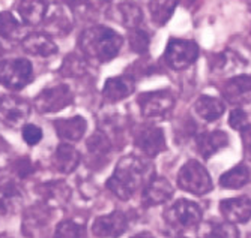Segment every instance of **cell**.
Masks as SVG:
<instances>
[{
  "instance_id": "f35d334b",
  "label": "cell",
  "mask_w": 251,
  "mask_h": 238,
  "mask_svg": "<svg viewBox=\"0 0 251 238\" xmlns=\"http://www.w3.org/2000/svg\"><path fill=\"white\" fill-rule=\"evenodd\" d=\"M241 136H242V142H244L245 153L251 157V126H250V125L241 130Z\"/></svg>"
},
{
  "instance_id": "60d3db41",
  "label": "cell",
  "mask_w": 251,
  "mask_h": 238,
  "mask_svg": "<svg viewBox=\"0 0 251 238\" xmlns=\"http://www.w3.org/2000/svg\"><path fill=\"white\" fill-rule=\"evenodd\" d=\"M2 54H3V50H2V45H0V57H2Z\"/></svg>"
},
{
  "instance_id": "277c9868",
  "label": "cell",
  "mask_w": 251,
  "mask_h": 238,
  "mask_svg": "<svg viewBox=\"0 0 251 238\" xmlns=\"http://www.w3.org/2000/svg\"><path fill=\"white\" fill-rule=\"evenodd\" d=\"M177 186L193 195H206L212 189V180L200 162L188 160L177 173Z\"/></svg>"
},
{
  "instance_id": "e575fe53",
  "label": "cell",
  "mask_w": 251,
  "mask_h": 238,
  "mask_svg": "<svg viewBox=\"0 0 251 238\" xmlns=\"http://www.w3.org/2000/svg\"><path fill=\"white\" fill-rule=\"evenodd\" d=\"M84 62L81 57H77L74 54L68 56L62 65V69L60 72L65 75V77H77V75H81L84 72Z\"/></svg>"
},
{
  "instance_id": "74e56055",
  "label": "cell",
  "mask_w": 251,
  "mask_h": 238,
  "mask_svg": "<svg viewBox=\"0 0 251 238\" xmlns=\"http://www.w3.org/2000/svg\"><path fill=\"white\" fill-rule=\"evenodd\" d=\"M15 168H17L20 177H27L33 171V166L29 159H20L15 165Z\"/></svg>"
},
{
  "instance_id": "ba28073f",
  "label": "cell",
  "mask_w": 251,
  "mask_h": 238,
  "mask_svg": "<svg viewBox=\"0 0 251 238\" xmlns=\"http://www.w3.org/2000/svg\"><path fill=\"white\" fill-rule=\"evenodd\" d=\"M137 104L140 112L146 118H163L175 107V98L169 90H155L142 93Z\"/></svg>"
},
{
  "instance_id": "5bb4252c",
  "label": "cell",
  "mask_w": 251,
  "mask_h": 238,
  "mask_svg": "<svg viewBox=\"0 0 251 238\" xmlns=\"http://www.w3.org/2000/svg\"><path fill=\"white\" fill-rule=\"evenodd\" d=\"M135 90V81L131 75H121L108 78L102 88V96L108 102H121Z\"/></svg>"
},
{
  "instance_id": "4dcf8cb0",
  "label": "cell",
  "mask_w": 251,
  "mask_h": 238,
  "mask_svg": "<svg viewBox=\"0 0 251 238\" xmlns=\"http://www.w3.org/2000/svg\"><path fill=\"white\" fill-rule=\"evenodd\" d=\"M87 150H89L90 156H94L97 159L107 156L108 151H110V139H108V136L105 133H102V132L94 133L87 139Z\"/></svg>"
},
{
  "instance_id": "4316f807",
  "label": "cell",
  "mask_w": 251,
  "mask_h": 238,
  "mask_svg": "<svg viewBox=\"0 0 251 238\" xmlns=\"http://www.w3.org/2000/svg\"><path fill=\"white\" fill-rule=\"evenodd\" d=\"M23 202V195L15 184H5L0 187V213L12 214L15 213Z\"/></svg>"
},
{
  "instance_id": "603a6c76",
  "label": "cell",
  "mask_w": 251,
  "mask_h": 238,
  "mask_svg": "<svg viewBox=\"0 0 251 238\" xmlns=\"http://www.w3.org/2000/svg\"><path fill=\"white\" fill-rule=\"evenodd\" d=\"M113 11H115V20L119 21L124 27L129 30L139 29V26L143 21V12L135 3L122 2L113 8Z\"/></svg>"
},
{
  "instance_id": "3957f363",
  "label": "cell",
  "mask_w": 251,
  "mask_h": 238,
  "mask_svg": "<svg viewBox=\"0 0 251 238\" xmlns=\"http://www.w3.org/2000/svg\"><path fill=\"white\" fill-rule=\"evenodd\" d=\"M203 211L197 202L177 199L164 211V220L173 231H185L201 222Z\"/></svg>"
},
{
  "instance_id": "1f68e13d",
  "label": "cell",
  "mask_w": 251,
  "mask_h": 238,
  "mask_svg": "<svg viewBox=\"0 0 251 238\" xmlns=\"http://www.w3.org/2000/svg\"><path fill=\"white\" fill-rule=\"evenodd\" d=\"M49 225V217H47V210L42 208H30L26 213L25 217V229L27 232L35 231V229H42Z\"/></svg>"
},
{
  "instance_id": "6da1fadb",
  "label": "cell",
  "mask_w": 251,
  "mask_h": 238,
  "mask_svg": "<svg viewBox=\"0 0 251 238\" xmlns=\"http://www.w3.org/2000/svg\"><path fill=\"white\" fill-rule=\"evenodd\" d=\"M153 178V163L146 157L129 154L118 162L115 173L107 180L105 186L115 196L122 201H126L134 196V194L139 192V190L143 192V189Z\"/></svg>"
},
{
  "instance_id": "836d02e7",
  "label": "cell",
  "mask_w": 251,
  "mask_h": 238,
  "mask_svg": "<svg viewBox=\"0 0 251 238\" xmlns=\"http://www.w3.org/2000/svg\"><path fill=\"white\" fill-rule=\"evenodd\" d=\"M128 42H129V48L134 53H137V54H145L148 51V48H149L151 38H149L148 32H145L142 29H132L129 32Z\"/></svg>"
},
{
  "instance_id": "f1b7e54d",
  "label": "cell",
  "mask_w": 251,
  "mask_h": 238,
  "mask_svg": "<svg viewBox=\"0 0 251 238\" xmlns=\"http://www.w3.org/2000/svg\"><path fill=\"white\" fill-rule=\"evenodd\" d=\"M250 170L241 163L220 177V186L224 189H241L250 181Z\"/></svg>"
},
{
  "instance_id": "d6a6232c",
  "label": "cell",
  "mask_w": 251,
  "mask_h": 238,
  "mask_svg": "<svg viewBox=\"0 0 251 238\" xmlns=\"http://www.w3.org/2000/svg\"><path fill=\"white\" fill-rule=\"evenodd\" d=\"M54 238H86V229L74 220H65L57 225Z\"/></svg>"
},
{
  "instance_id": "30bf717a",
  "label": "cell",
  "mask_w": 251,
  "mask_h": 238,
  "mask_svg": "<svg viewBox=\"0 0 251 238\" xmlns=\"http://www.w3.org/2000/svg\"><path fill=\"white\" fill-rule=\"evenodd\" d=\"M128 229V217L122 211L100 216L92 223V232L98 238H118Z\"/></svg>"
},
{
  "instance_id": "8992f818",
  "label": "cell",
  "mask_w": 251,
  "mask_h": 238,
  "mask_svg": "<svg viewBox=\"0 0 251 238\" xmlns=\"http://www.w3.org/2000/svg\"><path fill=\"white\" fill-rule=\"evenodd\" d=\"M199 57V46L193 41L187 39H170L166 51L164 62L169 67L175 70H182L190 67Z\"/></svg>"
},
{
  "instance_id": "5b68a950",
  "label": "cell",
  "mask_w": 251,
  "mask_h": 238,
  "mask_svg": "<svg viewBox=\"0 0 251 238\" xmlns=\"http://www.w3.org/2000/svg\"><path fill=\"white\" fill-rule=\"evenodd\" d=\"M33 80L32 63L26 59L0 62V84L9 90L25 88Z\"/></svg>"
},
{
  "instance_id": "9a60e30c",
  "label": "cell",
  "mask_w": 251,
  "mask_h": 238,
  "mask_svg": "<svg viewBox=\"0 0 251 238\" xmlns=\"http://www.w3.org/2000/svg\"><path fill=\"white\" fill-rule=\"evenodd\" d=\"M196 144L199 153L204 157L209 159L217 151L229 146V136L223 130H211V132H201L196 138Z\"/></svg>"
},
{
  "instance_id": "7c38bea8",
  "label": "cell",
  "mask_w": 251,
  "mask_h": 238,
  "mask_svg": "<svg viewBox=\"0 0 251 238\" xmlns=\"http://www.w3.org/2000/svg\"><path fill=\"white\" fill-rule=\"evenodd\" d=\"M223 98L230 105H247L251 104V75H236L227 83L221 88Z\"/></svg>"
},
{
  "instance_id": "7bdbcfd3",
  "label": "cell",
  "mask_w": 251,
  "mask_h": 238,
  "mask_svg": "<svg viewBox=\"0 0 251 238\" xmlns=\"http://www.w3.org/2000/svg\"><path fill=\"white\" fill-rule=\"evenodd\" d=\"M0 175H2V168H0Z\"/></svg>"
},
{
  "instance_id": "d4e9b609",
  "label": "cell",
  "mask_w": 251,
  "mask_h": 238,
  "mask_svg": "<svg viewBox=\"0 0 251 238\" xmlns=\"http://www.w3.org/2000/svg\"><path fill=\"white\" fill-rule=\"evenodd\" d=\"M214 69L220 70L221 74H236L247 66L245 59H242L238 53L232 50H226L215 56L214 59Z\"/></svg>"
},
{
  "instance_id": "d6986e66",
  "label": "cell",
  "mask_w": 251,
  "mask_h": 238,
  "mask_svg": "<svg viewBox=\"0 0 251 238\" xmlns=\"http://www.w3.org/2000/svg\"><path fill=\"white\" fill-rule=\"evenodd\" d=\"M15 9L27 26H36L47 15V0H17Z\"/></svg>"
},
{
  "instance_id": "7402d4cb",
  "label": "cell",
  "mask_w": 251,
  "mask_h": 238,
  "mask_svg": "<svg viewBox=\"0 0 251 238\" xmlns=\"http://www.w3.org/2000/svg\"><path fill=\"white\" fill-rule=\"evenodd\" d=\"M80 163V153L71 144H59L53 154L54 170L62 174L73 173Z\"/></svg>"
},
{
  "instance_id": "7a4b0ae2",
  "label": "cell",
  "mask_w": 251,
  "mask_h": 238,
  "mask_svg": "<svg viewBox=\"0 0 251 238\" xmlns=\"http://www.w3.org/2000/svg\"><path fill=\"white\" fill-rule=\"evenodd\" d=\"M124 39L113 29L104 26H94L86 29L78 38V46L86 59L105 63L115 59L121 48Z\"/></svg>"
},
{
  "instance_id": "52a82bcc",
  "label": "cell",
  "mask_w": 251,
  "mask_h": 238,
  "mask_svg": "<svg viewBox=\"0 0 251 238\" xmlns=\"http://www.w3.org/2000/svg\"><path fill=\"white\" fill-rule=\"evenodd\" d=\"M73 104V91L66 84L45 87L35 98V108L42 114L57 112Z\"/></svg>"
},
{
  "instance_id": "44dd1931",
  "label": "cell",
  "mask_w": 251,
  "mask_h": 238,
  "mask_svg": "<svg viewBox=\"0 0 251 238\" xmlns=\"http://www.w3.org/2000/svg\"><path fill=\"white\" fill-rule=\"evenodd\" d=\"M87 123L86 118L81 115H75L71 118H59L54 122V129L59 138L65 141H78L83 138L86 132Z\"/></svg>"
},
{
  "instance_id": "4fadbf2b",
  "label": "cell",
  "mask_w": 251,
  "mask_h": 238,
  "mask_svg": "<svg viewBox=\"0 0 251 238\" xmlns=\"http://www.w3.org/2000/svg\"><path fill=\"white\" fill-rule=\"evenodd\" d=\"M220 213L232 225L247 223L251 219V199L248 196L223 199L220 202Z\"/></svg>"
},
{
  "instance_id": "cb8c5ba5",
  "label": "cell",
  "mask_w": 251,
  "mask_h": 238,
  "mask_svg": "<svg viewBox=\"0 0 251 238\" xmlns=\"http://www.w3.org/2000/svg\"><path fill=\"white\" fill-rule=\"evenodd\" d=\"M194 109L197 112V115L200 118L206 122H215L224 114L226 107L223 104V101H220L218 98L214 96H208V94H203L200 96L196 104H194Z\"/></svg>"
},
{
  "instance_id": "83f0119b",
  "label": "cell",
  "mask_w": 251,
  "mask_h": 238,
  "mask_svg": "<svg viewBox=\"0 0 251 238\" xmlns=\"http://www.w3.org/2000/svg\"><path fill=\"white\" fill-rule=\"evenodd\" d=\"M179 0H151L149 11L152 15V21L156 26H164L172 18Z\"/></svg>"
},
{
  "instance_id": "d590c367",
  "label": "cell",
  "mask_w": 251,
  "mask_h": 238,
  "mask_svg": "<svg viewBox=\"0 0 251 238\" xmlns=\"http://www.w3.org/2000/svg\"><path fill=\"white\" fill-rule=\"evenodd\" d=\"M229 125L232 129H236V130H242L244 128H247L250 125L247 112L242 108H235L229 115Z\"/></svg>"
},
{
  "instance_id": "8fae6325",
  "label": "cell",
  "mask_w": 251,
  "mask_h": 238,
  "mask_svg": "<svg viewBox=\"0 0 251 238\" xmlns=\"http://www.w3.org/2000/svg\"><path fill=\"white\" fill-rule=\"evenodd\" d=\"M135 147L146 157H155L167 149L163 129L155 126H146L135 135Z\"/></svg>"
},
{
  "instance_id": "8d00e7d4",
  "label": "cell",
  "mask_w": 251,
  "mask_h": 238,
  "mask_svg": "<svg viewBox=\"0 0 251 238\" xmlns=\"http://www.w3.org/2000/svg\"><path fill=\"white\" fill-rule=\"evenodd\" d=\"M23 138L27 142V146H36L42 139V130L35 125H26L23 128Z\"/></svg>"
},
{
  "instance_id": "9c48e42d",
  "label": "cell",
  "mask_w": 251,
  "mask_h": 238,
  "mask_svg": "<svg viewBox=\"0 0 251 238\" xmlns=\"http://www.w3.org/2000/svg\"><path fill=\"white\" fill-rule=\"evenodd\" d=\"M30 112L26 101L15 96H0V122L5 126L17 129L25 125Z\"/></svg>"
},
{
  "instance_id": "ffe728a7",
  "label": "cell",
  "mask_w": 251,
  "mask_h": 238,
  "mask_svg": "<svg viewBox=\"0 0 251 238\" xmlns=\"http://www.w3.org/2000/svg\"><path fill=\"white\" fill-rule=\"evenodd\" d=\"M173 196V187L166 178H153L145 189L142 201L146 207L166 204Z\"/></svg>"
},
{
  "instance_id": "b9f144b4",
  "label": "cell",
  "mask_w": 251,
  "mask_h": 238,
  "mask_svg": "<svg viewBox=\"0 0 251 238\" xmlns=\"http://www.w3.org/2000/svg\"><path fill=\"white\" fill-rule=\"evenodd\" d=\"M100 2H104L105 3V2H111V0H100Z\"/></svg>"
},
{
  "instance_id": "2e32d148",
  "label": "cell",
  "mask_w": 251,
  "mask_h": 238,
  "mask_svg": "<svg viewBox=\"0 0 251 238\" xmlns=\"http://www.w3.org/2000/svg\"><path fill=\"white\" fill-rule=\"evenodd\" d=\"M23 50L30 56L36 57H50L57 53V45L54 41L44 33H30L21 42Z\"/></svg>"
},
{
  "instance_id": "ab89813d",
  "label": "cell",
  "mask_w": 251,
  "mask_h": 238,
  "mask_svg": "<svg viewBox=\"0 0 251 238\" xmlns=\"http://www.w3.org/2000/svg\"><path fill=\"white\" fill-rule=\"evenodd\" d=\"M132 238H155L151 232H140V234H135Z\"/></svg>"
},
{
  "instance_id": "484cf974",
  "label": "cell",
  "mask_w": 251,
  "mask_h": 238,
  "mask_svg": "<svg viewBox=\"0 0 251 238\" xmlns=\"http://www.w3.org/2000/svg\"><path fill=\"white\" fill-rule=\"evenodd\" d=\"M199 238H239L238 229L232 223H217V222H206L200 225Z\"/></svg>"
},
{
  "instance_id": "f546056e",
  "label": "cell",
  "mask_w": 251,
  "mask_h": 238,
  "mask_svg": "<svg viewBox=\"0 0 251 238\" xmlns=\"http://www.w3.org/2000/svg\"><path fill=\"white\" fill-rule=\"evenodd\" d=\"M20 32L21 27L15 17L8 11L0 12V36L8 41H15L20 36Z\"/></svg>"
},
{
  "instance_id": "ac0fdd59",
  "label": "cell",
  "mask_w": 251,
  "mask_h": 238,
  "mask_svg": "<svg viewBox=\"0 0 251 238\" xmlns=\"http://www.w3.org/2000/svg\"><path fill=\"white\" fill-rule=\"evenodd\" d=\"M44 21L47 32L57 36H66L73 30V14L60 5H56L50 14L45 15Z\"/></svg>"
},
{
  "instance_id": "e0dca14e",
  "label": "cell",
  "mask_w": 251,
  "mask_h": 238,
  "mask_svg": "<svg viewBox=\"0 0 251 238\" xmlns=\"http://www.w3.org/2000/svg\"><path fill=\"white\" fill-rule=\"evenodd\" d=\"M36 195L45 205H62L70 199L71 190L63 181L42 183L36 189Z\"/></svg>"
}]
</instances>
